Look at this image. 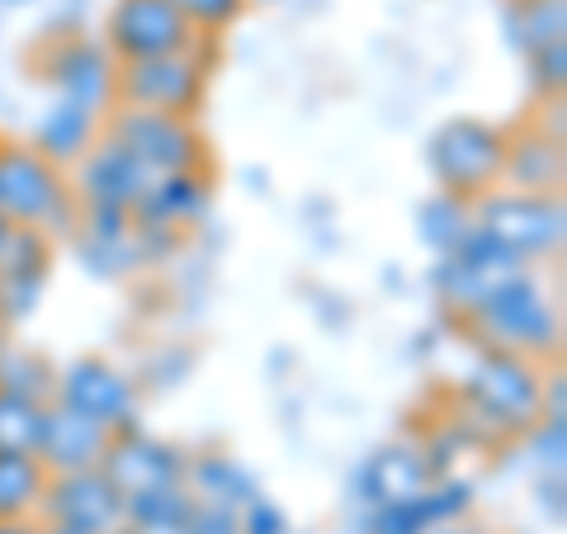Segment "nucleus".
I'll use <instances>...</instances> for the list:
<instances>
[{"label": "nucleus", "mask_w": 567, "mask_h": 534, "mask_svg": "<svg viewBox=\"0 0 567 534\" xmlns=\"http://www.w3.org/2000/svg\"><path fill=\"white\" fill-rule=\"evenodd\" d=\"M544 369L511 350H477L458 383V421L483 440H520L539 421Z\"/></svg>", "instance_id": "f257e3e1"}, {"label": "nucleus", "mask_w": 567, "mask_h": 534, "mask_svg": "<svg viewBox=\"0 0 567 534\" xmlns=\"http://www.w3.org/2000/svg\"><path fill=\"white\" fill-rule=\"evenodd\" d=\"M458 327L473 336L477 350H511L539 364L563 360V308L529 270L496 284L483 308Z\"/></svg>", "instance_id": "f03ea898"}, {"label": "nucleus", "mask_w": 567, "mask_h": 534, "mask_svg": "<svg viewBox=\"0 0 567 534\" xmlns=\"http://www.w3.org/2000/svg\"><path fill=\"white\" fill-rule=\"evenodd\" d=\"M0 218L10 227H33L52 242L76 233L81 204L71 194V175L48 162L33 142H0Z\"/></svg>", "instance_id": "7ed1b4c3"}, {"label": "nucleus", "mask_w": 567, "mask_h": 534, "mask_svg": "<svg viewBox=\"0 0 567 534\" xmlns=\"http://www.w3.org/2000/svg\"><path fill=\"white\" fill-rule=\"evenodd\" d=\"M213 66H218V39L199 33L194 48H185V52L118 62V91L114 95H118V104H133V110L199 119V110L208 104Z\"/></svg>", "instance_id": "20e7f679"}, {"label": "nucleus", "mask_w": 567, "mask_h": 534, "mask_svg": "<svg viewBox=\"0 0 567 534\" xmlns=\"http://www.w3.org/2000/svg\"><path fill=\"white\" fill-rule=\"evenodd\" d=\"M425 166L435 175V189L454 194L464 204H477L483 194L502 185L506 166V129L492 119L454 114L425 142Z\"/></svg>", "instance_id": "39448f33"}, {"label": "nucleus", "mask_w": 567, "mask_h": 534, "mask_svg": "<svg viewBox=\"0 0 567 534\" xmlns=\"http://www.w3.org/2000/svg\"><path fill=\"white\" fill-rule=\"evenodd\" d=\"M104 137L118 142L123 152H133L152 175L208 171L213 166V152H208V137L199 133V119L114 104V110L104 114Z\"/></svg>", "instance_id": "423d86ee"}, {"label": "nucleus", "mask_w": 567, "mask_h": 534, "mask_svg": "<svg viewBox=\"0 0 567 534\" xmlns=\"http://www.w3.org/2000/svg\"><path fill=\"white\" fill-rule=\"evenodd\" d=\"M473 218L502 237L520 260H558L567 242V204L563 194H525L496 185L473 204Z\"/></svg>", "instance_id": "0eeeda50"}, {"label": "nucleus", "mask_w": 567, "mask_h": 534, "mask_svg": "<svg viewBox=\"0 0 567 534\" xmlns=\"http://www.w3.org/2000/svg\"><path fill=\"white\" fill-rule=\"evenodd\" d=\"M33 71L39 81H48L58 100L85 104L95 114H110L118 104V62L114 52L104 48V39H91V33H66V39H48L39 52H33Z\"/></svg>", "instance_id": "6e6552de"}, {"label": "nucleus", "mask_w": 567, "mask_h": 534, "mask_svg": "<svg viewBox=\"0 0 567 534\" xmlns=\"http://www.w3.org/2000/svg\"><path fill=\"white\" fill-rule=\"evenodd\" d=\"M33 521L43 534H114L123 525V492L100 469L48 473Z\"/></svg>", "instance_id": "1a4fd4ad"}, {"label": "nucleus", "mask_w": 567, "mask_h": 534, "mask_svg": "<svg viewBox=\"0 0 567 534\" xmlns=\"http://www.w3.org/2000/svg\"><path fill=\"white\" fill-rule=\"evenodd\" d=\"M52 402H62V407H71V412L100 421L110 435L133 431L137 412H142L137 383L118 364L104 360V355H81V360H71L66 369H58Z\"/></svg>", "instance_id": "9d476101"}, {"label": "nucleus", "mask_w": 567, "mask_h": 534, "mask_svg": "<svg viewBox=\"0 0 567 534\" xmlns=\"http://www.w3.org/2000/svg\"><path fill=\"white\" fill-rule=\"evenodd\" d=\"M104 48L114 62H142V58H166V52L194 48V33L171 0H114L104 14Z\"/></svg>", "instance_id": "9b49d317"}, {"label": "nucleus", "mask_w": 567, "mask_h": 534, "mask_svg": "<svg viewBox=\"0 0 567 534\" xmlns=\"http://www.w3.org/2000/svg\"><path fill=\"white\" fill-rule=\"evenodd\" d=\"M66 175H71V194H76L81 208H114V213H133L156 181L133 152H123L110 137H100Z\"/></svg>", "instance_id": "f8f14e48"}, {"label": "nucleus", "mask_w": 567, "mask_h": 534, "mask_svg": "<svg viewBox=\"0 0 567 534\" xmlns=\"http://www.w3.org/2000/svg\"><path fill=\"white\" fill-rule=\"evenodd\" d=\"M52 279V237L33 227H10L0 242V331L33 317Z\"/></svg>", "instance_id": "ddd939ff"}, {"label": "nucleus", "mask_w": 567, "mask_h": 534, "mask_svg": "<svg viewBox=\"0 0 567 534\" xmlns=\"http://www.w3.org/2000/svg\"><path fill=\"white\" fill-rule=\"evenodd\" d=\"M185 469H189V450H185V444L156 440V435L142 431V425H133V431H118L110 440V450H104V459H100V473L110 477L123 496L162 487V483H185Z\"/></svg>", "instance_id": "4468645a"}, {"label": "nucleus", "mask_w": 567, "mask_h": 534, "mask_svg": "<svg viewBox=\"0 0 567 534\" xmlns=\"http://www.w3.org/2000/svg\"><path fill=\"white\" fill-rule=\"evenodd\" d=\"M502 185L525 189V194H563V185H567L563 129H548V119H525L516 129H506Z\"/></svg>", "instance_id": "2eb2a0df"}, {"label": "nucleus", "mask_w": 567, "mask_h": 534, "mask_svg": "<svg viewBox=\"0 0 567 534\" xmlns=\"http://www.w3.org/2000/svg\"><path fill=\"white\" fill-rule=\"evenodd\" d=\"M473 502H477V487L468 483V477L440 473L421 492L369 511L364 534H431L435 525L458 521V515H473Z\"/></svg>", "instance_id": "dca6fc26"}, {"label": "nucleus", "mask_w": 567, "mask_h": 534, "mask_svg": "<svg viewBox=\"0 0 567 534\" xmlns=\"http://www.w3.org/2000/svg\"><path fill=\"white\" fill-rule=\"evenodd\" d=\"M213 204V171H171L156 175L152 189L142 194V204L133 208V223L147 233H189L194 223Z\"/></svg>", "instance_id": "f3484780"}, {"label": "nucleus", "mask_w": 567, "mask_h": 534, "mask_svg": "<svg viewBox=\"0 0 567 534\" xmlns=\"http://www.w3.org/2000/svg\"><path fill=\"white\" fill-rule=\"evenodd\" d=\"M110 431L100 421L71 412L62 402H48L43 412V435H39V464L48 473H81V469H100L104 450H110Z\"/></svg>", "instance_id": "a211bd4d"}, {"label": "nucleus", "mask_w": 567, "mask_h": 534, "mask_svg": "<svg viewBox=\"0 0 567 534\" xmlns=\"http://www.w3.org/2000/svg\"><path fill=\"white\" fill-rule=\"evenodd\" d=\"M431 477L435 473H431L425 450H416V444H383V450L369 454L360 464V473H354V492H360V502H369V511H374V506L402 502V496L421 492Z\"/></svg>", "instance_id": "6ab92c4d"}, {"label": "nucleus", "mask_w": 567, "mask_h": 534, "mask_svg": "<svg viewBox=\"0 0 567 534\" xmlns=\"http://www.w3.org/2000/svg\"><path fill=\"white\" fill-rule=\"evenodd\" d=\"M104 137V114L85 110V104H71V100H58L52 110L39 119V129H33V147H39L48 162H58L62 171H71L81 162L85 152L95 147Z\"/></svg>", "instance_id": "aec40b11"}, {"label": "nucleus", "mask_w": 567, "mask_h": 534, "mask_svg": "<svg viewBox=\"0 0 567 534\" xmlns=\"http://www.w3.org/2000/svg\"><path fill=\"white\" fill-rule=\"evenodd\" d=\"M185 487L194 492V502H213V506H233L241 511L251 496H260V483L246 473L241 459L223 454V450H204V454H189V469H185Z\"/></svg>", "instance_id": "412c9836"}, {"label": "nucleus", "mask_w": 567, "mask_h": 534, "mask_svg": "<svg viewBox=\"0 0 567 534\" xmlns=\"http://www.w3.org/2000/svg\"><path fill=\"white\" fill-rule=\"evenodd\" d=\"M496 284H506V279L477 270V265L458 260V256H440L435 270H431V289L440 298V308H445V317H454V322H464V317H473L483 308Z\"/></svg>", "instance_id": "4be33fe9"}, {"label": "nucleus", "mask_w": 567, "mask_h": 534, "mask_svg": "<svg viewBox=\"0 0 567 534\" xmlns=\"http://www.w3.org/2000/svg\"><path fill=\"white\" fill-rule=\"evenodd\" d=\"M48 487L39 454H0V521H33Z\"/></svg>", "instance_id": "5701e85b"}, {"label": "nucleus", "mask_w": 567, "mask_h": 534, "mask_svg": "<svg viewBox=\"0 0 567 534\" xmlns=\"http://www.w3.org/2000/svg\"><path fill=\"white\" fill-rule=\"evenodd\" d=\"M506 33L525 58L535 48L567 43V0H511L506 6Z\"/></svg>", "instance_id": "b1692460"}, {"label": "nucleus", "mask_w": 567, "mask_h": 534, "mask_svg": "<svg viewBox=\"0 0 567 534\" xmlns=\"http://www.w3.org/2000/svg\"><path fill=\"white\" fill-rule=\"evenodd\" d=\"M43 412H48V402L0 383V454H33L39 450Z\"/></svg>", "instance_id": "393cba45"}, {"label": "nucleus", "mask_w": 567, "mask_h": 534, "mask_svg": "<svg viewBox=\"0 0 567 534\" xmlns=\"http://www.w3.org/2000/svg\"><path fill=\"white\" fill-rule=\"evenodd\" d=\"M468 223H473V204L454 199V194H445V189H435V199H425L421 213H416L421 242L431 246L435 256H450L458 246V237L468 233Z\"/></svg>", "instance_id": "a878e982"}, {"label": "nucleus", "mask_w": 567, "mask_h": 534, "mask_svg": "<svg viewBox=\"0 0 567 534\" xmlns=\"http://www.w3.org/2000/svg\"><path fill=\"white\" fill-rule=\"evenodd\" d=\"M189 511H194V492L185 483H162L123 496V521L128 525H185Z\"/></svg>", "instance_id": "bb28decb"}, {"label": "nucleus", "mask_w": 567, "mask_h": 534, "mask_svg": "<svg viewBox=\"0 0 567 534\" xmlns=\"http://www.w3.org/2000/svg\"><path fill=\"white\" fill-rule=\"evenodd\" d=\"M0 383L6 388H20V393L39 398V402H52V388H58V369L48 360L29 350H0Z\"/></svg>", "instance_id": "cd10ccee"}, {"label": "nucleus", "mask_w": 567, "mask_h": 534, "mask_svg": "<svg viewBox=\"0 0 567 534\" xmlns=\"http://www.w3.org/2000/svg\"><path fill=\"white\" fill-rule=\"evenodd\" d=\"M181 10V20L194 33H208V39H223L241 14H246V0H171Z\"/></svg>", "instance_id": "c85d7f7f"}, {"label": "nucleus", "mask_w": 567, "mask_h": 534, "mask_svg": "<svg viewBox=\"0 0 567 534\" xmlns=\"http://www.w3.org/2000/svg\"><path fill=\"white\" fill-rule=\"evenodd\" d=\"M529 81H535V95L548 104V100H563L567 91V43H548V48H535L529 52Z\"/></svg>", "instance_id": "c756f323"}, {"label": "nucleus", "mask_w": 567, "mask_h": 534, "mask_svg": "<svg viewBox=\"0 0 567 534\" xmlns=\"http://www.w3.org/2000/svg\"><path fill=\"white\" fill-rule=\"evenodd\" d=\"M520 440H535V454L548 473H563L567 459V417H539Z\"/></svg>", "instance_id": "7c9ffc66"}, {"label": "nucleus", "mask_w": 567, "mask_h": 534, "mask_svg": "<svg viewBox=\"0 0 567 534\" xmlns=\"http://www.w3.org/2000/svg\"><path fill=\"white\" fill-rule=\"evenodd\" d=\"M237 515H241V534H293L289 511L275 506L270 496H251Z\"/></svg>", "instance_id": "2f4dec72"}, {"label": "nucleus", "mask_w": 567, "mask_h": 534, "mask_svg": "<svg viewBox=\"0 0 567 534\" xmlns=\"http://www.w3.org/2000/svg\"><path fill=\"white\" fill-rule=\"evenodd\" d=\"M185 534H241V515L233 506H213V502H194Z\"/></svg>", "instance_id": "473e14b6"}, {"label": "nucleus", "mask_w": 567, "mask_h": 534, "mask_svg": "<svg viewBox=\"0 0 567 534\" xmlns=\"http://www.w3.org/2000/svg\"><path fill=\"white\" fill-rule=\"evenodd\" d=\"M539 506H554V521H563V473H548L539 483Z\"/></svg>", "instance_id": "72a5a7b5"}, {"label": "nucleus", "mask_w": 567, "mask_h": 534, "mask_svg": "<svg viewBox=\"0 0 567 534\" xmlns=\"http://www.w3.org/2000/svg\"><path fill=\"white\" fill-rule=\"evenodd\" d=\"M431 534H487L477 521H468V515H458V521H445V525H435Z\"/></svg>", "instance_id": "f704fd0d"}, {"label": "nucleus", "mask_w": 567, "mask_h": 534, "mask_svg": "<svg viewBox=\"0 0 567 534\" xmlns=\"http://www.w3.org/2000/svg\"><path fill=\"white\" fill-rule=\"evenodd\" d=\"M114 534H185V525H128L123 521Z\"/></svg>", "instance_id": "c9c22d12"}, {"label": "nucleus", "mask_w": 567, "mask_h": 534, "mask_svg": "<svg viewBox=\"0 0 567 534\" xmlns=\"http://www.w3.org/2000/svg\"><path fill=\"white\" fill-rule=\"evenodd\" d=\"M0 534H43L39 521H0Z\"/></svg>", "instance_id": "e433bc0d"}, {"label": "nucleus", "mask_w": 567, "mask_h": 534, "mask_svg": "<svg viewBox=\"0 0 567 534\" xmlns=\"http://www.w3.org/2000/svg\"><path fill=\"white\" fill-rule=\"evenodd\" d=\"M6 233H10V223H6V218H0V242H6Z\"/></svg>", "instance_id": "4c0bfd02"}, {"label": "nucleus", "mask_w": 567, "mask_h": 534, "mask_svg": "<svg viewBox=\"0 0 567 534\" xmlns=\"http://www.w3.org/2000/svg\"><path fill=\"white\" fill-rule=\"evenodd\" d=\"M246 6H270V0H246Z\"/></svg>", "instance_id": "58836bf2"}, {"label": "nucleus", "mask_w": 567, "mask_h": 534, "mask_svg": "<svg viewBox=\"0 0 567 534\" xmlns=\"http://www.w3.org/2000/svg\"><path fill=\"white\" fill-rule=\"evenodd\" d=\"M6 6H29V0H6Z\"/></svg>", "instance_id": "ea45409f"}, {"label": "nucleus", "mask_w": 567, "mask_h": 534, "mask_svg": "<svg viewBox=\"0 0 567 534\" xmlns=\"http://www.w3.org/2000/svg\"><path fill=\"white\" fill-rule=\"evenodd\" d=\"M0 142H6V133H0Z\"/></svg>", "instance_id": "a19ab883"}]
</instances>
